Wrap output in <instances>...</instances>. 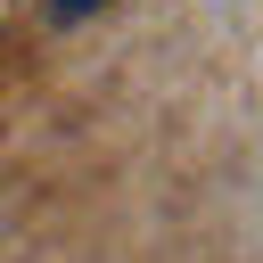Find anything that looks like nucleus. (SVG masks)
<instances>
[{
    "label": "nucleus",
    "mask_w": 263,
    "mask_h": 263,
    "mask_svg": "<svg viewBox=\"0 0 263 263\" xmlns=\"http://www.w3.org/2000/svg\"><path fill=\"white\" fill-rule=\"evenodd\" d=\"M90 8H107V0H49V16H90Z\"/></svg>",
    "instance_id": "nucleus-1"
}]
</instances>
